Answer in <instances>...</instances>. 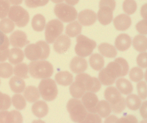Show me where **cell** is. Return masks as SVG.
I'll return each mask as SVG.
<instances>
[{"mask_svg":"<svg viewBox=\"0 0 147 123\" xmlns=\"http://www.w3.org/2000/svg\"><path fill=\"white\" fill-rule=\"evenodd\" d=\"M128 71L129 65L126 60L121 57L117 58L101 70L99 74V81L105 85H111L117 78L126 75Z\"/></svg>","mask_w":147,"mask_h":123,"instance_id":"1","label":"cell"},{"mask_svg":"<svg viewBox=\"0 0 147 123\" xmlns=\"http://www.w3.org/2000/svg\"><path fill=\"white\" fill-rule=\"evenodd\" d=\"M50 52L51 49L47 43L40 40L35 44H30L26 46L25 49V55L30 60L34 61L47 58Z\"/></svg>","mask_w":147,"mask_h":123,"instance_id":"2","label":"cell"},{"mask_svg":"<svg viewBox=\"0 0 147 123\" xmlns=\"http://www.w3.org/2000/svg\"><path fill=\"white\" fill-rule=\"evenodd\" d=\"M29 72L35 79H47L51 77L53 73L52 65L48 61L38 60L30 63Z\"/></svg>","mask_w":147,"mask_h":123,"instance_id":"3","label":"cell"},{"mask_svg":"<svg viewBox=\"0 0 147 123\" xmlns=\"http://www.w3.org/2000/svg\"><path fill=\"white\" fill-rule=\"evenodd\" d=\"M67 109L72 120L75 122H82L88 114L82 101L79 99H70L67 104Z\"/></svg>","mask_w":147,"mask_h":123,"instance_id":"4","label":"cell"},{"mask_svg":"<svg viewBox=\"0 0 147 123\" xmlns=\"http://www.w3.org/2000/svg\"><path fill=\"white\" fill-rule=\"evenodd\" d=\"M38 90L42 97L46 101H52L58 94L55 82L51 79H44L40 82Z\"/></svg>","mask_w":147,"mask_h":123,"instance_id":"5","label":"cell"},{"mask_svg":"<svg viewBox=\"0 0 147 123\" xmlns=\"http://www.w3.org/2000/svg\"><path fill=\"white\" fill-rule=\"evenodd\" d=\"M76 41V54L81 57H86L91 55L96 46V42L82 35H79Z\"/></svg>","mask_w":147,"mask_h":123,"instance_id":"6","label":"cell"},{"mask_svg":"<svg viewBox=\"0 0 147 123\" xmlns=\"http://www.w3.org/2000/svg\"><path fill=\"white\" fill-rule=\"evenodd\" d=\"M54 13L60 20L65 23L74 21L78 17V12L76 8L65 3H59L55 5Z\"/></svg>","mask_w":147,"mask_h":123,"instance_id":"7","label":"cell"},{"mask_svg":"<svg viewBox=\"0 0 147 123\" xmlns=\"http://www.w3.org/2000/svg\"><path fill=\"white\" fill-rule=\"evenodd\" d=\"M8 17L18 27H23L28 24L30 15L27 11L22 6L15 5L10 7L8 12Z\"/></svg>","mask_w":147,"mask_h":123,"instance_id":"8","label":"cell"},{"mask_svg":"<svg viewBox=\"0 0 147 123\" xmlns=\"http://www.w3.org/2000/svg\"><path fill=\"white\" fill-rule=\"evenodd\" d=\"M63 30V23L58 19H52L45 26V37L47 44H52Z\"/></svg>","mask_w":147,"mask_h":123,"instance_id":"9","label":"cell"},{"mask_svg":"<svg viewBox=\"0 0 147 123\" xmlns=\"http://www.w3.org/2000/svg\"><path fill=\"white\" fill-rule=\"evenodd\" d=\"M75 80L82 83L86 91L94 93L98 92L101 88V84L98 79L91 77L89 74L85 73H80L79 74L76 75Z\"/></svg>","mask_w":147,"mask_h":123,"instance_id":"10","label":"cell"},{"mask_svg":"<svg viewBox=\"0 0 147 123\" xmlns=\"http://www.w3.org/2000/svg\"><path fill=\"white\" fill-rule=\"evenodd\" d=\"M82 102L87 111L96 113V107L99 102L98 98L94 92H88L82 97Z\"/></svg>","mask_w":147,"mask_h":123,"instance_id":"11","label":"cell"},{"mask_svg":"<svg viewBox=\"0 0 147 123\" xmlns=\"http://www.w3.org/2000/svg\"><path fill=\"white\" fill-rule=\"evenodd\" d=\"M23 122L22 114L17 111H0V123H20Z\"/></svg>","mask_w":147,"mask_h":123,"instance_id":"12","label":"cell"},{"mask_svg":"<svg viewBox=\"0 0 147 123\" xmlns=\"http://www.w3.org/2000/svg\"><path fill=\"white\" fill-rule=\"evenodd\" d=\"M71 45V41L69 36L65 35H62L55 40L54 45H53V48L57 53L63 54L67 52Z\"/></svg>","mask_w":147,"mask_h":123,"instance_id":"13","label":"cell"},{"mask_svg":"<svg viewBox=\"0 0 147 123\" xmlns=\"http://www.w3.org/2000/svg\"><path fill=\"white\" fill-rule=\"evenodd\" d=\"M9 43L14 47L22 48L29 44V41L27 40V36L25 32L21 30H16L11 35Z\"/></svg>","mask_w":147,"mask_h":123,"instance_id":"14","label":"cell"},{"mask_svg":"<svg viewBox=\"0 0 147 123\" xmlns=\"http://www.w3.org/2000/svg\"><path fill=\"white\" fill-rule=\"evenodd\" d=\"M97 19L96 13L91 9H85L79 13L78 20L81 25L89 26L92 25Z\"/></svg>","mask_w":147,"mask_h":123,"instance_id":"15","label":"cell"},{"mask_svg":"<svg viewBox=\"0 0 147 123\" xmlns=\"http://www.w3.org/2000/svg\"><path fill=\"white\" fill-rule=\"evenodd\" d=\"M113 9L109 6H99V10L97 15L99 23L102 25L110 24L113 20Z\"/></svg>","mask_w":147,"mask_h":123,"instance_id":"16","label":"cell"},{"mask_svg":"<svg viewBox=\"0 0 147 123\" xmlns=\"http://www.w3.org/2000/svg\"><path fill=\"white\" fill-rule=\"evenodd\" d=\"M70 69L75 74H80L88 69V62L81 56H75L70 63Z\"/></svg>","mask_w":147,"mask_h":123,"instance_id":"17","label":"cell"},{"mask_svg":"<svg viewBox=\"0 0 147 123\" xmlns=\"http://www.w3.org/2000/svg\"><path fill=\"white\" fill-rule=\"evenodd\" d=\"M115 27L118 31H125L128 29L131 25V19L128 15L121 14L114 19Z\"/></svg>","mask_w":147,"mask_h":123,"instance_id":"18","label":"cell"},{"mask_svg":"<svg viewBox=\"0 0 147 123\" xmlns=\"http://www.w3.org/2000/svg\"><path fill=\"white\" fill-rule=\"evenodd\" d=\"M106 100L108 101L110 105L115 104L120 101L122 96L118 89L114 87H109L107 88L104 93Z\"/></svg>","mask_w":147,"mask_h":123,"instance_id":"19","label":"cell"},{"mask_svg":"<svg viewBox=\"0 0 147 123\" xmlns=\"http://www.w3.org/2000/svg\"><path fill=\"white\" fill-rule=\"evenodd\" d=\"M131 45V37L127 34H122L119 35L115 40V46L117 50L124 52L128 50Z\"/></svg>","mask_w":147,"mask_h":123,"instance_id":"20","label":"cell"},{"mask_svg":"<svg viewBox=\"0 0 147 123\" xmlns=\"http://www.w3.org/2000/svg\"><path fill=\"white\" fill-rule=\"evenodd\" d=\"M32 111L33 114L36 117L42 118L45 117L48 114L49 108L47 103L42 101H38L35 102L32 106Z\"/></svg>","mask_w":147,"mask_h":123,"instance_id":"21","label":"cell"},{"mask_svg":"<svg viewBox=\"0 0 147 123\" xmlns=\"http://www.w3.org/2000/svg\"><path fill=\"white\" fill-rule=\"evenodd\" d=\"M70 93L73 97L76 99H79L82 97L83 95L86 93V89L84 85L81 82L76 81L73 82L69 87Z\"/></svg>","mask_w":147,"mask_h":123,"instance_id":"22","label":"cell"},{"mask_svg":"<svg viewBox=\"0 0 147 123\" xmlns=\"http://www.w3.org/2000/svg\"><path fill=\"white\" fill-rule=\"evenodd\" d=\"M116 85L117 89L123 94L129 95L133 92V88L131 83L126 79L121 78L117 80Z\"/></svg>","mask_w":147,"mask_h":123,"instance_id":"23","label":"cell"},{"mask_svg":"<svg viewBox=\"0 0 147 123\" xmlns=\"http://www.w3.org/2000/svg\"><path fill=\"white\" fill-rule=\"evenodd\" d=\"M55 79L59 85L68 86L72 83L73 75L67 71L59 72L55 75Z\"/></svg>","mask_w":147,"mask_h":123,"instance_id":"24","label":"cell"},{"mask_svg":"<svg viewBox=\"0 0 147 123\" xmlns=\"http://www.w3.org/2000/svg\"><path fill=\"white\" fill-rule=\"evenodd\" d=\"M24 91L25 99L29 102H34L38 101L40 97L39 90L35 86H28L25 89Z\"/></svg>","mask_w":147,"mask_h":123,"instance_id":"25","label":"cell"},{"mask_svg":"<svg viewBox=\"0 0 147 123\" xmlns=\"http://www.w3.org/2000/svg\"><path fill=\"white\" fill-rule=\"evenodd\" d=\"M9 85L11 91L15 93H21L25 89V81L18 76L13 77L9 82Z\"/></svg>","mask_w":147,"mask_h":123,"instance_id":"26","label":"cell"},{"mask_svg":"<svg viewBox=\"0 0 147 123\" xmlns=\"http://www.w3.org/2000/svg\"><path fill=\"white\" fill-rule=\"evenodd\" d=\"M98 50L101 54L108 58H115L117 55L116 48L112 45L102 43L98 46Z\"/></svg>","mask_w":147,"mask_h":123,"instance_id":"27","label":"cell"},{"mask_svg":"<svg viewBox=\"0 0 147 123\" xmlns=\"http://www.w3.org/2000/svg\"><path fill=\"white\" fill-rule=\"evenodd\" d=\"M24 53L20 48H14L9 50L8 55L9 62L12 64L16 65L21 63L24 58Z\"/></svg>","mask_w":147,"mask_h":123,"instance_id":"28","label":"cell"},{"mask_svg":"<svg viewBox=\"0 0 147 123\" xmlns=\"http://www.w3.org/2000/svg\"><path fill=\"white\" fill-rule=\"evenodd\" d=\"M112 110L109 103L107 101L102 100L99 101L96 107V112L98 113L100 117L106 118L111 114Z\"/></svg>","mask_w":147,"mask_h":123,"instance_id":"29","label":"cell"},{"mask_svg":"<svg viewBox=\"0 0 147 123\" xmlns=\"http://www.w3.org/2000/svg\"><path fill=\"white\" fill-rule=\"evenodd\" d=\"M147 38L145 36L136 35L133 40V47L140 52H145L147 49Z\"/></svg>","mask_w":147,"mask_h":123,"instance_id":"30","label":"cell"},{"mask_svg":"<svg viewBox=\"0 0 147 123\" xmlns=\"http://www.w3.org/2000/svg\"><path fill=\"white\" fill-rule=\"evenodd\" d=\"M89 64L95 71H101L105 65V60L102 55L99 54H94L90 56Z\"/></svg>","mask_w":147,"mask_h":123,"instance_id":"31","label":"cell"},{"mask_svg":"<svg viewBox=\"0 0 147 123\" xmlns=\"http://www.w3.org/2000/svg\"><path fill=\"white\" fill-rule=\"evenodd\" d=\"M46 20L44 16L41 14H37L33 16L32 21V26L35 31L42 32L45 28Z\"/></svg>","mask_w":147,"mask_h":123,"instance_id":"32","label":"cell"},{"mask_svg":"<svg viewBox=\"0 0 147 123\" xmlns=\"http://www.w3.org/2000/svg\"><path fill=\"white\" fill-rule=\"evenodd\" d=\"M82 32V25L78 22H73L70 23L66 27V35L69 37H75L81 34Z\"/></svg>","mask_w":147,"mask_h":123,"instance_id":"33","label":"cell"},{"mask_svg":"<svg viewBox=\"0 0 147 123\" xmlns=\"http://www.w3.org/2000/svg\"><path fill=\"white\" fill-rule=\"evenodd\" d=\"M126 104L127 107L132 111H136L142 105L141 99L135 94H130L126 98Z\"/></svg>","mask_w":147,"mask_h":123,"instance_id":"34","label":"cell"},{"mask_svg":"<svg viewBox=\"0 0 147 123\" xmlns=\"http://www.w3.org/2000/svg\"><path fill=\"white\" fill-rule=\"evenodd\" d=\"M28 67L25 63H20L18 64H16L13 69V72L16 76L23 78V79H28L29 77L28 75Z\"/></svg>","mask_w":147,"mask_h":123,"instance_id":"35","label":"cell"},{"mask_svg":"<svg viewBox=\"0 0 147 123\" xmlns=\"http://www.w3.org/2000/svg\"><path fill=\"white\" fill-rule=\"evenodd\" d=\"M15 28V23L9 18H3L0 21V30L4 34H9Z\"/></svg>","mask_w":147,"mask_h":123,"instance_id":"36","label":"cell"},{"mask_svg":"<svg viewBox=\"0 0 147 123\" xmlns=\"http://www.w3.org/2000/svg\"><path fill=\"white\" fill-rule=\"evenodd\" d=\"M11 101L14 107L18 110H23L26 108L25 99L20 94H15L12 97Z\"/></svg>","mask_w":147,"mask_h":123,"instance_id":"37","label":"cell"},{"mask_svg":"<svg viewBox=\"0 0 147 123\" xmlns=\"http://www.w3.org/2000/svg\"><path fill=\"white\" fill-rule=\"evenodd\" d=\"M13 73L12 65L8 63L0 64V77L6 79L11 77Z\"/></svg>","mask_w":147,"mask_h":123,"instance_id":"38","label":"cell"},{"mask_svg":"<svg viewBox=\"0 0 147 123\" xmlns=\"http://www.w3.org/2000/svg\"><path fill=\"white\" fill-rule=\"evenodd\" d=\"M123 8L127 15H132L136 11V3L135 0H125L123 4Z\"/></svg>","mask_w":147,"mask_h":123,"instance_id":"39","label":"cell"},{"mask_svg":"<svg viewBox=\"0 0 147 123\" xmlns=\"http://www.w3.org/2000/svg\"><path fill=\"white\" fill-rule=\"evenodd\" d=\"M11 100L7 94H3L0 92V111L8 110L11 106Z\"/></svg>","mask_w":147,"mask_h":123,"instance_id":"40","label":"cell"},{"mask_svg":"<svg viewBox=\"0 0 147 123\" xmlns=\"http://www.w3.org/2000/svg\"><path fill=\"white\" fill-rule=\"evenodd\" d=\"M129 78L133 82H140L143 78V72L139 67L133 68L129 72Z\"/></svg>","mask_w":147,"mask_h":123,"instance_id":"41","label":"cell"},{"mask_svg":"<svg viewBox=\"0 0 147 123\" xmlns=\"http://www.w3.org/2000/svg\"><path fill=\"white\" fill-rule=\"evenodd\" d=\"M10 9V2L9 0H0V19H3L8 16Z\"/></svg>","mask_w":147,"mask_h":123,"instance_id":"42","label":"cell"},{"mask_svg":"<svg viewBox=\"0 0 147 123\" xmlns=\"http://www.w3.org/2000/svg\"><path fill=\"white\" fill-rule=\"evenodd\" d=\"M111 108V110L116 114H120L126 108V100L124 97L121 98L120 101L115 104L110 105Z\"/></svg>","mask_w":147,"mask_h":123,"instance_id":"43","label":"cell"},{"mask_svg":"<svg viewBox=\"0 0 147 123\" xmlns=\"http://www.w3.org/2000/svg\"><path fill=\"white\" fill-rule=\"evenodd\" d=\"M49 0H25L26 6L28 8H36L39 6H43L49 3Z\"/></svg>","mask_w":147,"mask_h":123,"instance_id":"44","label":"cell"},{"mask_svg":"<svg viewBox=\"0 0 147 123\" xmlns=\"http://www.w3.org/2000/svg\"><path fill=\"white\" fill-rule=\"evenodd\" d=\"M101 122V118L99 115L92 112L88 113L84 120L82 121L84 123H100Z\"/></svg>","mask_w":147,"mask_h":123,"instance_id":"45","label":"cell"},{"mask_svg":"<svg viewBox=\"0 0 147 123\" xmlns=\"http://www.w3.org/2000/svg\"><path fill=\"white\" fill-rule=\"evenodd\" d=\"M137 91H138L140 97L142 99H145L147 97L146 93V84L144 81H140L137 84Z\"/></svg>","mask_w":147,"mask_h":123,"instance_id":"46","label":"cell"},{"mask_svg":"<svg viewBox=\"0 0 147 123\" xmlns=\"http://www.w3.org/2000/svg\"><path fill=\"white\" fill-rule=\"evenodd\" d=\"M147 54L146 52L142 53L138 55L136 58L137 64L142 68H146L147 67V62H146Z\"/></svg>","mask_w":147,"mask_h":123,"instance_id":"47","label":"cell"},{"mask_svg":"<svg viewBox=\"0 0 147 123\" xmlns=\"http://www.w3.org/2000/svg\"><path fill=\"white\" fill-rule=\"evenodd\" d=\"M147 21L146 19L139 22L136 25V28L140 34L146 35L147 34Z\"/></svg>","mask_w":147,"mask_h":123,"instance_id":"48","label":"cell"},{"mask_svg":"<svg viewBox=\"0 0 147 123\" xmlns=\"http://www.w3.org/2000/svg\"><path fill=\"white\" fill-rule=\"evenodd\" d=\"M117 122L118 123H137L138 119L133 115H128L125 117H123L121 119H118Z\"/></svg>","mask_w":147,"mask_h":123,"instance_id":"49","label":"cell"},{"mask_svg":"<svg viewBox=\"0 0 147 123\" xmlns=\"http://www.w3.org/2000/svg\"><path fill=\"white\" fill-rule=\"evenodd\" d=\"M109 6L114 11L116 7V1L115 0H101L99 2V6Z\"/></svg>","mask_w":147,"mask_h":123,"instance_id":"50","label":"cell"},{"mask_svg":"<svg viewBox=\"0 0 147 123\" xmlns=\"http://www.w3.org/2000/svg\"><path fill=\"white\" fill-rule=\"evenodd\" d=\"M9 50H9L8 48L5 50H0V62H3L6 60V59L8 58Z\"/></svg>","mask_w":147,"mask_h":123,"instance_id":"51","label":"cell"},{"mask_svg":"<svg viewBox=\"0 0 147 123\" xmlns=\"http://www.w3.org/2000/svg\"><path fill=\"white\" fill-rule=\"evenodd\" d=\"M146 104L147 102L146 101L144 102L143 103V104L142 106H140V114H141L142 117L146 119L147 118V114H146Z\"/></svg>","mask_w":147,"mask_h":123,"instance_id":"52","label":"cell"},{"mask_svg":"<svg viewBox=\"0 0 147 123\" xmlns=\"http://www.w3.org/2000/svg\"><path fill=\"white\" fill-rule=\"evenodd\" d=\"M118 118H117L114 115H112L111 116H109V117H108V118H107L105 122L107 123V122H117V121H118Z\"/></svg>","mask_w":147,"mask_h":123,"instance_id":"53","label":"cell"},{"mask_svg":"<svg viewBox=\"0 0 147 123\" xmlns=\"http://www.w3.org/2000/svg\"><path fill=\"white\" fill-rule=\"evenodd\" d=\"M146 5H147L146 4L143 5L141 9V14L143 17L144 18V19H146Z\"/></svg>","mask_w":147,"mask_h":123,"instance_id":"54","label":"cell"},{"mask_svg":"<svg viewBox=\"0 0 147 123\" xmlns=\"http://www.w3.org/2000/svg\"><path fill=\"white\" fill-rule=\"evenodd\" d=\"M6 37H7V36L5 35L4 33L0 30V46L3 44V42H4L5 40Z\"/></svg>","mask_w":147,"mask_h":123,"instance_id":"55","label":"cell"},{"mask_svg":"<svg viewBox=\"0 0 147 123\" xmlns=\"http://www.w3.org/2000/svg\"><path fill=\"white\" fill-rule=\"evenodd\" d=\"M64 1H65L67 5L74 6V5H76V4H78L79 1V0H64Z\"/></svg>","mask_w":147,"mask_h":123,"instance_id":"56","label":"cell"},{"mask_svg":"<svg viewBox=\"0 0 147 123\" xmlns=\"http://www.w3.org/2000/svg\"><path fill=\"white\" fill-rule=\"evenodd\" d=\"M9 1L13 5H19L22 3L23 0H9Z\"/></svg>","mask_w":147,"mask_h":123,"instance_id":"57","label":"cell"},{"mask_svg":"<svg viewBox=\"0 0 147 123\" xmlns=\"http://www.w3.org/2000/svg\"><path fill=\"white\" fill-rule=\"evenodd\" d=\"M51 1L54 3H61L64 1V0H51Z\"/></svg>","mask_w":147,"mask_h":123,"instance_id":"58","label":"cell"},{"mask_svg":"<svg viewBox=\"0 0 147 123\" xmlns=\"http://www.w3.org/2000/svg\"><path fill=\"white\" fill-rule=\"evenodd\" d=\"M0 84H1V80H0Z\"/></svg>","mask_w":147,"mask_h":123,"instance_id":"59","label":"cell"}]
</instances>
